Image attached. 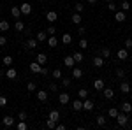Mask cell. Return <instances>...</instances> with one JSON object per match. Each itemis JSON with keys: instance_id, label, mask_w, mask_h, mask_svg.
<instances>
[{"instance_id": "1", "label": "cell", "mask_w": 132, "mask_h": 130, "mask_svg": "<svg viewBox=\"0 0 132 130\" xmlns=\"http://www.w3.org/2000/svg\"><path fill=\"white\" fill-rule=\"evenodd\" d=\"M114 120L118 121V125H120V127H127V125H129V114L120 111V112H118V116H116Z\"/></svg>"}, {"instance_id": "2", "label": "cell", "mask_w": 132, "mask_h": 130, "mask_svg": "<svg viewBox=\"0 0 132 130\" xmlns=\"http://www.w3.org/2000/svg\"><path fill=\"white\" fill-rule=\"evenodd\" d=\"M20 11H21V16H28L32 12V5L28 4V2H23L20 5Z\"/></svg>"}, {"instance_id": "3", "label": "cell", "mask_w": 132, "mask_h": 130, "mask_svg": "<svg viewBox=\"0 0 132 130\" xmlns=\"http://www.w3.org/2000/svg\"><path fill=\"white\" fill-rule=\"evenodd\" d=\"M58 102H60L62 106H67V104L71 102V95H69L67 91H63V93H60V95H58Z\"/></svg>"}, {"instance_id": "4", "label": "cell", "mask_w": 132, "mask_h": 130, "mask_svg": "<svg viewBox=\"0 0 132 130\" xmlns=\"http://www.w3.org/2000/svg\"><path fill=\"white\" fill-rule=\"evenodd\" d=\"M116 56H118V60H127L129 58V49L127 48H122V49H118V53H116Z\"/></svg>"}, {"instance_id": "5", "label": "cell", "mask_w": 132, "mask_h": 130, "mask_svg": "<svg viewBox=\"0 0 132 130\" xmlns=\"http://www.w3.org/2000/svg\"><path fill=\"white\" fill-rule=\"evenodd\" d=\"M46 20L50 21V23H55V21L58 20V14H56V11H48V12H46Z\"/></svg>"}, {"instance_id": "6", "label": "cell", "mask_w": 132, "mask_h": 130, "mask_svg": "<svg viewBox=\"0 0 132 130\" xmlns=\"http://www.w3.org/2000/svg\"><path fill=\"white\" fill-rule=\"evenodd\" d=\"M93 107H95V102H93V100H90V99L83 100V109L85 111H92Z\"/></svg>"}, {"instance_id": "7", "label": "cell", "mask_w": 132, "mask_h": 130, "mask_svg": "<svg viewBox=\"0 0 132 130\" xmlns=\"http://www.w3.org/2000/svg\"><path fill=\"white\" fill-rule=\"evenodd\" d=\"M63 65H65L67 69H72V67L76 65V62H74V58H72V55H69V56L63 58Z\"/></svg>"}, {"instance_id": "8", "label": "cell", "mask_w": 132, "mask_h": 130, "mask_svg": "<svg viewBox=\"0 0 132 130\" xmlns=\"http://www.w3.org/2000/svg\"><path fill=\"white\" fill-rule=\"evenodd\" d=\"M102 93H104V97H106L108 100L114 99V91H113V88H106V86H104V88H102Z\"/></svg>"}, {"instance_id": "9", "label": "cell", "mask_w": 132, "mask_h": 130, "mask_svg": "<svg viewBox=\"0 0 132 130\" xmlns=\"http://www.w3.org/2000/svg\"><path fill=\"white\" fill-rule=\"evenodd\" d=\"M120 111H122V112H127V114H130V112H132V104H130V102H122Z\"/></svg>"}, {"instance_id": "10", "label": "cell", "mask_w": 132, "mask_h": 130, "mask_svg": "<svg viewBox=\"0 0 132 130\" xmlns=\"http://www.w3.org/2000/svg\"><path fill=\"white\" fill-rule=\"evenodd\" d=\"M125 18H127V12H125V11H116V12H114V20L118 21V23L125 21Z\"/></svg>"}, {"instance_id": "11", "label": "cell", "mask_w": 132, "mask_h": 130, "mask_svg": "<svg viewBox=\"0 0 132 130\" xmlns=\"http://www.w3.org/2000/svg\"><path fill=\"white\" fill-rule=\"evenodd\" d=\"M5 77H7V79H16V77H18V72H16V69L9 67V69L5 70Z\"/></svg>"}, {"instance_id": "12", "label": "cell", "mask_w": 132, "mask_h": 130, "mask_svg": "<svg viewBox=\"0 0 132 130\" xmlns=\"http://www.w3.org/2000/svg\"><path fill=\"white\" fill-rule=\"evenodd\" d=\"M72 109L74 111H83V100L78 97L76 100H72Z\"/></svg>"}, {"instance_id": "13", "label": "cell", "mask_w": 132, "mask_h": 130, "mask_svg": "<svg viewBox=\"0 0 132 130\" xmlns=\"http://www.w3.org/2000/svg\"><path fill=\"white\" fill-rule=\"evenodd\" d=\"M48 37H50V35H48V32H46V30H41L37 35H35L37 42H44V40H48Z\"/></svg>"}, {"instance_id": "14", "label": "cell", "mask_w": 132, "mask_h": 130, "mask_svg": "<svg viewBox=\"0 0 132 130\" xmlns=\"http://www.w3.org/2000/svg\"><path fill=\"white\" fill-rule=\"evenodd\" d=\"M35 62H39L41 65H46V63H48V55H46V53H39L37 58H35Z\"/></svg>"}, {"instance_id": "15", "label": "cell", "mask_w": 132, "mask_h": 130, "mask_svg": "<svg viewBox=\"0 0 132 130\" xmlns=\"http://www.w3.org/2000/svg\"><path fill=\"white\" fill-rule=\"evenodd\" d=\"M11 14L14 16V20H20V18H21V11H20V5H14V7H11Z\"/></svg>"}, {"instance_id": "16", "label": "cell", "mask_w": 132, "mask_h": 130, "mask_svg": "<svg viewBox=\"0 0 132 130\" xmlns=\"http://www.w3.org/2000/svg\"><path fill=\"white\" fill-rule=\"evenodd\" d=\"M41 63H39V62H32L30 63V70L32 72H34V74H39V72H41Z\"/></svg>"}, {"instance_id": "17", "label": "cell", "mask_w": 132, "mask_h": 130, "mask_svg": "<svg viewBox=\"0 0 132 130\" xmlns=\"http://www.w3.org/2000/svg\"><path fill=\"white\" fill-rule=\"evenodd\" d=\"M48 46H50V48H56V46H58L56 35H50V37H48Z\"/></svg>"}, {"instance_id": "18", "label": "cell", "mask_w": 132, "mask_h": 130, "mask_svg": "<svg viewBox=\"0 0 132 130\" xmlns=\"http://www.w3.org/2000/svg\"><path fill=\"white\" fill-rule=\"evenodd\" d=\"M72 77H74V79H81L83 77V70L78 69V67H72Z\"/></svg>"}, {"instance_id": "19", "label": "cell", "mask_w": 132, "mask_h": 130, "mask_svg": "<svg viewBox=\"0 0 132 130\" xmlns=\"http://www.w3.org/2000/svg\"><path fill=\"white\" fill-rule=\"evenodd\" d=\"M37 99L41 100V102H46V100H48V91L46 90H37Z\"/></svg>"}, {"instance_id": "20", "label": "cell", "mask_w": 132, "mask_h": 130, "mask_svg": "<svg viewBox=\"0 0 132 130\" xmlns=\"http://www.w3.org/2000/svg\"><path fill=\"white\" fill-rule=\"evenodd\" d=\"M104 63H106V62H104L102 56H95V58H93V67H97V69H101Z\"/></svg>"}, {"instance_id": "21", "label": "cell", "mask_w": 132, "mask_h": 130, "mask_svg": "<svg viewBox=\"0 0 132 130\" xmlns=\"http://www.w3.org/2000/svg\"><path fill=\"white\" fill-rule=\"evenodd\" d=\"M81 20H83V18H81V14H79V12H74V14L71 16V21L74 23V25H79Z\"/></svg>"}, {"instance_id": "22", "label": "cell", "mask_w": 132, "mask_h": 130, "mask_svg": "<svg viewBox=\"0 0 132 130\" xmlns=\"http://www.w3.org/2000/svg\"><path fill=\"white\" fill-rule=\"evenodd\" d=\"M9 28H11L9 21H7V20H0V32H7Z\"/></svg>"}, {"instance_id": "23", "label": "cell", "mask_w": 132, "mask_h": 130, "mask_svg": "<svg viewBox=\"0 0 132 130\" xmlns=\"http://www.w3.org/2000/svg\"><path fill=\"white\" fill-rule=\"evenodd\" d=\"M27 49H34V48H37V39H27Z\"/></svg>"}, {"instance_id": "24", "label": "cell", "mask_w": 132, "mask_h": 130, "mask_svg": "<svg viewBox=\"0 0 132 130\" xmlns=\"http://www.w3.org/2000/svg\"><path fill=\"white\" fill-rule=\"evenodd\" d=\"M120 91H122V93H130V84L125 83V81H122V84H120Z\"/></svg>"}, {"instance_id": "25", "label": "cell", "mask_w": 132, "mask_h": 130, "mask_svg": "<svg viewBox=\"0 0 132 130\" xmlns=\"http://www.w3.org/2000/svg\"><path fill=\"white\" fill-rule=\"evenodd\" d=\"M12 56H11V55H5V56H4V60H2V63H4V65H5V67H12Z\"/></svg>"}, {"instance_id": "26", "label": "cell", "mask_w": 132, "mask_h": 130, "mask_svg": "<svg viewBox=\"0 0 132 130\" xmlns=\"http://www.w3.org/2000/svg\"><path fill=\"white\" fill-rule=\"evenodd\" d=\"M48 118H51L53 121H56V123H58V120H60V112H58L56 109H53V111L50 112V116H48Z\"/></svg>"}, {"instance_id": "27", "label": "cell", "mask_w": 132, "mask_h": 130, "mask_svg": "<svg viewBox=\"0 0 132 130\" xmlns=\"http://www.w3.org/2000/svg\"><path fill=\"white\" fill-rule=\"evenodd\" d=\"M62 42H63L65 46H69V44L72 42V35L71 33H63V35H62Z\"/></svg>"}, {"instance_id": "28", "label": "cell", "mask_w": 132, "mask_h": 130, "mask_svg": "<svg viewBox=\"0 0 132 130\" xmlns=\"http://www.w3.org/2000/svg\"><path fill=\"white\" fill-rule=\"evenodd\" d=\"M104 86H106V84H104V79H95L93 81V88H95V90H102Z\"/></svg>"}, {"instance_id": "29", "label": "cell", "mask_w": 132, "mask_h": 130, "mask_svg": "<svg viewBox=\"0 0 132 130\" xmlns=\"http://www.w3.org/2000/svg\"><path fill=\"white\" fill-rule=\"evenodd\" d=\"M14 30H16V32H23V30H25V23H23L21 20H18L16 23H14Z\"/></svg>"}, {"instance_id": "30", "label": "cell", "mask_w": 132, "mask_h": 130, "mask_svg": "<svg viewBox=\"0 0 132 130\" xmlns=\"http://www.w3.org/2000/svg\"><path fill=\"white\" fill-rule=\"evenodd\" d=\"M4 125H5V127H12V125H14V118H12V116H4Z\"/></svg>"}, {"instance_id": "31", "label": "cell", "mask_w": 132, "mask_h": 130, "mask_svg": "<svg viewBox=\"0 0 132 130\" xmlns=\"http://www.w3.org/2000/svg\"><path fill=\"white\" fill-rule=\"evenodd\" d=\"M101 56L102 58H109L111 56V49L109 48H101Z\"/></svg>"}, {"instance_id": "32", "label": "cell", "mask_w": 132, "mask_h": 130, "mask_svg": "<svg viewBox=\"0 0 132 130\" xmlns=\"http://www.w3.org/2000/svg\"><path fill=\"white\" fill-rule=\"evenodd\" d=\"M118 112H120V109H116V107H109L108 116H109V118H116V116H118Z\"/></svg>"}, {"instance_id": "33", "label": "cell", "mask_w": 132, "mask_h": 130, "mask_svg": "<svg viewBox=\"0 0 132 130\" xmlns=\"http://www.w3.org/2000/svg\"><path fill=\"white\" fill-rule=\"evenodd\" d=\"M95 123H97V127H106V116H97Z\"/></svg>"}, {"instance_id": "34", "label": "cell", "mask_w": 132, "mask_h": 130, "mask_svg": "<svg viewBox=\"0 0 132 130\" xmlns=\"http://www.w3.org/2000/svg\"><path fill=\"white\" fill-rule=\"evenodd\" d=\"M78 97L81 100H85V99H88V90H85V88H81V90L78 91Z\"/></svg>"}, {"instance_id": "35", "label": "cell", "mask_w": 132, "mask_h": 130, "mask_svg": "<svg viewBox=\"0 0 132 130\" xmlns=\"http://www.w3.org/2000/svg\"><path fill=\"white\" fill-rule=\"evenodd\" d=\"M51 76H53L55 79H62V77H63V74H62V70H60V69H55L53 72H51Z\"/></svg>"}, {"instance_id": "36", "label": "cell", "mask_w": 132, "mask_h": 130, "mask_svg": "<svg viewBox=\"0 0 132 130\" xmlns=\"http://www.w3.org/2000/svg\"><path fill=\"white\" fill-rule=\"evenodd\" d=\"M18 120H21V121H27V120H28L27 111H20V112H18Z\"/></svg>"}, {"instance_id": "37", "label": "cell", "mask_w": 132, "mask_h": 130, "mask_svg": "<svg viewBox=\"0 0 132 130\" xmlns=\"http://www.w3.org/2000/svg\"><path fill=\"white\" fill-rule=\"evenodd\" d=\"M72 58H74V62H76V63H78V62H83V53L76 51V53L72 55Z\"/></svg>"}, {"instance_id": "38", "label": "cell", "mask_w": 132, "mask_h": 130, "mask_svg": "<svg viewBox=\"0 0 132 130\" xmlns=\"http://www.w3.org/2000/svg\"><path fill=\"white\" fill-rule=\"evenodd\" d=\"M46 127H48V128H55V127H56V121H53L51 120V118H48V120H46Z\"/></svg>"}, {"instance_id": "39", "label": "cell", "mask_w": 132, "mask_h": 130, "mask_svg": "<svg viewBox=\"0 0 132 130\" xmlns=\"http://www.w3.org/2000/svg\"><path fill=\"white\" fill-rule=\"evenodd\" d=\"M74 9H76V12H79V14H81L83 11H85V5H83L81 2H78V4L74 5Z\"/></svg>"}, {"instance_id": "40", "label": "cell", "mask_w": 132, "mask_h": 130, "mask_svg": "<svg viewBox=\"0 0 132 130\" xmlns=\"http://www.w3.org/2000/svg\"><path fill=\"white\" fill-rule=\"evenodd\" d=\"M27 90H28V91H35V90H37V86H35V83H34V81H28Z\"/></svg>"}, {"instance_id": "41", "label": "cell", "mask_w": 132, "mask_h": 130, "mask_svg": "<svg viewBox=\"0 0 132 130\" xmlns=\"http://www.w3.org/2000/svg\"><path fill=\"white\" fill-rule=\"evenodd\" d=\"M108 11L116 12V4H114V2H108Z\"/></svg>"}, {"instance_id": "42", "label": "cell", "mask_w": 132, "mask_h": 130, "mask_svg": "<svg viewBox=\"0 0 132 130\" xmlns=\"http://www.w3.org/2000/svg\"><path fill=\"white\" fill-rule=\"evenodd\" d=\"M46 32H48V35H56V28H55L53 25H51V27H48V28H46Z\"/></svg>"}, {"instance_id": "43", "label": "cell", "mask_w": 132, "mask_h": 130, "mask_svg": "<svg viewBox=\"0 0 132 130\" xmlns=\"http://www.w3.org/2000/svg\"><path fill=\"white\" fill-rule=\"evenodd\" d=\"M16 128H18V130H27L28 127H27V123H25V121H21V120H20V123L16 125Z\"/></svg>"}, {"instance_id": "44", "label": "cell", "mask_w": 132, "mask_h": 130, "mask_svg": "<svg viewBox=\"0 0 132 130\" xmlns=\"http://www.w3.org/2000/svg\"><path fill=\"white\" fill-rule=\"evenodd\" d=\"M60 81H62V86H65V88L71 84V77H62Z\"/></svg>"}, {"instance_id": "45", "label": "cell", "mask_w": 132, "mask_h": 130, "mask_svg": "<svg viewBox=\"0 0 132 130\" xmlns=\"http://www.w3.org/2000/svg\"><path fill=\"white\" fill-rule=\"evenodd\" d=\"M79 48H81V49H86V48H88V40L81 39V40H79Z\"/></svg>"}, {"instance_id": "46", "label": "cell", "mask_w": 132, "mask_h": 130, "mask_svg": "<svg viewBox=\"0 0 132 130\" xmlns=\"http://www.w3.org/2000/svg\"><path fill=\"white\" fill-rule=\"evenodd\" d=\"M116 77L123 79V77H125V70H123V69H116Z\"/></svg>"}, {"instance_id": "47", "label": "cell", "mask_w": 132, "mask_h": 130, "mask_svg": "<svg viewBox=\"0 0 132 130\" xmlns=\"http://www.w3.org/2000/svg\"><path fill=\"white\" fill-rule=\"evenodd\" d=\"M129 9H130V4H129L127 0H125V2H122V11H125V12H127Z\"/></svg>"}, {"instance_id": "48", "label": "cell", "mask_w": 132, "mask_h": 130, "mask_svg": "<svg viewBox=\"0 0 132 130\" xmlns=\"http://www.w3.org/2000/svg\"><path fill=\"white\" fill-rule=\"evenodd\" d=\"M5 44H7V37L5 35H0V48H4Z\"/></svg>"}, {"instance_id": "49", "label": "cell", "mask_w": 132, "mask_h": 130, "mask_svg": "<svg viewBox=\"0 0 132 130\" xmlns=\"http://www.w3.org/2000/svg\"><path fill=\"white\" fill-rule=\"evenodd\" d=\"M5 106H7V99L4 95H0V107H5Z\"/></svg>"}, {"instance_id": "50", "label": "cell", "mask_w": 132, "mask_h": 130, "mask_svg": "<svg viewBox=\"0 0 132 130\" xmlns=\"http://www.w3.org/2000/svg\"><path fill=\"white\" fill-rule=\"evenodd\" d=\"M41 76H48L50 74V69H46V67H41V72H39Z\"/></svg>"}, {"instance_id": "51", "label": "cell", "mask_w": 132, "mask_h": 130, "mask_svg": "<svg viewBox=\"0 0 132 130\" xmlns=\"http://www.w3.org/2000/svg\"><path fill=\"white\" fill-rule=\"evenodd\" d=\"M125 48H127V49H129V48H132V39H129V37L125 39Z\"/></svg>"}, {"instance_id": "52", "label": "cell", "mask_w": 132, "mask_h": 130, "mask_svg": "<svg viewBox=\"0 0 132 130\" xmlns=\"http://www.w3.org/2000/svg\"><path fill=\"white\" fill-rule=\"evenodd\" d=\"M56 130H65V125H62V123H56V127H55Z\"/></svg>"}, {"instance_id": "53", "label": "cell", "mask_w": 132, "mask_h": 130, "mask_svg": "<svg viewBox=\"0 0 132 130\" xmlns=\"http://www.w3.org/2000/svg\"><path fill=\"white\" fill-rule=\"evenodd\" d=\"M78 33H79V35H85V27H79V28H78Z\"/></svg>"}, {"instance_id": "54", "label": "cell", "mask_w": 132, "mask_h": 130, "mask_svg": "<svg viewBox=\"0 0 132 130\" xmlns=\"http://www.w3.org/2000/svg\"><path fill=\"white\" fill-rule=\"evenodd\" d=\"M50 90H51V91H56V90H58V88H56V84L53 83V84H50Z\"/></svg>"}, {"instance_id": "55", "label": "cell", "mask_w": 132, "mask_h": 130, "mask_svg": "<svg viewBox=\"0 0 132 130\" xmlns=\"http://www.w3.org/2000/svg\"><path fill=\"white\" fill-rule=\"evenodd\" d=\"M95 2H97V0H88V4H95Z\"/></svg>"}, {"instance_id": "56", "label": "cell", "mask_w": 132, "mask_h": 130, "mask_svg": "<svg viewBox=\"0 0 132 130\" xmlns=\"http://www.w3.org/2000/svg\"><path fill=\"white\" fill-rule=\"evenodd\" d=\"M106 2H114V0H106Z\"/></svg>"}]
</instances>
